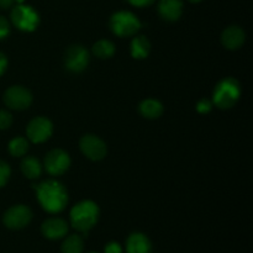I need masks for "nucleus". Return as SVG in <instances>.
<instances>
[{
    "label": "nucleus",
    "mask_w": 253,
    "mask_h": 253,
    "mask_svg": "<svg viewBox=\"0 0 253 253\" xmlns=\"http://www.w3.org/2000/svg\"><path fill=\"white\" fill-rule=\"evenodd\" d=\"M36 197L42 209L49 214H58L66 209L68 204V192L61 182L47 179L34 185Z\"/></svg>",
    "instance_id": "f257e3e1"
},
{
    "label": "nucleus",
    "mask_w": 253,
    "mask_h": 253,
    "mask_svg": "<svg viewBox=\"0 0 253 253\" xmlns=\"http://www.w3.org/2000/svg\"><path fill=\"white\" fill-rule=\"evenodd\" d=\"M99 216H100V210L96 203H94L93 200H82L72 208L69 220L73 229L78 232L86 234L95 226Z\"/></svg>",
    "instance_id": "f03ea898"
},
{
    "label": "nucleus",
    "mask_w": 253,
    "mask_h": 253,
    "mask_svg": "<svg viewBox=\"0 0 253 253\" xmlns=\"http://www.w3.org/2000/svg\"><path fill=\"white\" fill-rule=\"evenodd\" d=\"M241 95V85L232 77L225 78L216 84L212 94V104L221 110H227L235 106Z\"/></svg>",
    "instance_id": "7ed1b4c3"
},
{
    "label": "nucleus",
    "mask_w": 253,
    "mask_h": 253,
    "mask_svg": "<svg viewBox=\"0 0 253 253\" xmlns=\"http://www.w3.org/2000/svg\"><path fill=\"white\" fill-rule=\"evenodd\" d=\"M110 29L119 37L133 36L141 29V21L131 11L121 10L110 17Z\"/></svg>",
    "instance_id": "20e7f679"
},
{
    "label": "nucleus",
    "mask_w": 253,
    "mask_h": 253,
    "mask_svg": "<svg viewBox=\"0 0 253 253\" xmlns=\"http://www.w3.org/2000/svg\"><path fill=\"white\" fill-rule=\"evenodd\" d=\"M11 21L19 30L25 32H32L40 24V16L36 10L30 5L19 4L12 9Z\"/></svg>",
    "instance_id": "39448f33"
},
{
    "label": "nucleus",
    "mask_w": 253,
    "mask_h": 253,
    "mask_svg": "<svg viewBox=\"0 0 253 253\" xmlns=\"http://www.w3.org/2000/svg\"><path fill=\"white\" fill-rule=\"evenodd\" d=\"M32 220V211L26 205H14L5 211L2 222L10 230H21Z\"/></svg>",
    "instance_id": "423d86ee"
},
{
    "label": "nucleus",
    "mask_w": 253,
    "mask_h": 253,
    "mask_svg": "<svg viewBox=\"0 0 253 253\" xmlns=\"http://www.w3.org/2000/svg\"><path fill=\"white\" fill-rule=\"evenodd\" d=\"M89 52L82 44H72L64 56V66L72 73H82L89 64Z\"/></svg>",
    "instance_id": "0eeeda50"
},
{
    "label": "nucleus",
    "mask_w": 253,
    "mask_h": 253,
    "mask_svg": "<svg viewBox=\"0 0 253 253\" xmlns=\"http://www.w3.org/2000/svg\"><path fill=\"white\" fill-rule=\"evenodd\" d=\"M52 132H53V125L48 119L43 116L32 119L26 128L27 138L32 143L46 142L52 136Z\"/></svg>",
    "instance_id": "6e6552de"
},
{
    "label": "nucleus",
    "mask_w": 253,
    "mask_h": 253,
    "mask_svg": "<svg viewBox=\"0 0 253 253\" xmlns=\"http://www.w3.org/2000/svg\"><path fill=\"white\" fill-rule=\"evenodd\" d=\"M4 103L14 110H25L32 103V94L21 85H12L4 93Z\"/></svg>",
    "instance_id": "1a4fd4ad"
},
{
    "label": "nucleus",
    "mask_w": 253,
    "mask_h": 253,
    "mask_svg": "<svg viewBox=\"0 0 253 253\" xmlns=\"http://www.w3.org/2000/svg\"><path fill=\"white\" fill-rule=\"evenodd\" d=\"M71 166V157L66 151L54 148L47 153L44 158V167L51 175H62Z\"/></svg>",
    "instance_id": "9d476101"
},
{
    "label": "nucleus",
    "mask_w": 253,
    "mask_h": 253,
    "mask_svg": "<svg viewBox=\"0 0 253 253\" xmlns=\"http://www.w3.org/2000/svg\"><path fill=\"white\" fill-rule=\"evenodd\" d=\"M79 147L83 155L91 161H101L108 152L106 143L95 135H84L81 138Z\"/></svg>",
    "instance_id": "9b49d317"
},
{
    "label": "nucleus",
    "mask_w": 253,
    "mask_h": 253,
    "mask_svg": "<svg viewBox=\"0 0 253 253\" xmlns=\"http://www.w3.org/2000/svg\"><path fill=\"white\" fill-rule=\"evenodd\" d=\"M41 232L47 240L51 241L61 240L68 234V224L61 217H49L42 222Z\"/></svg>",
    "instance_id": "f8f14e48"
},
{
    "label": "nucleus",
    "mask_w": 253,
    "mask_h": 253,
    "mask_svg": "<svg viewBox=\"0 0 253 253\" xmlns=\"http://www.w3.org/2000/svg\"><path fill=\"white\" fill-rule=\"evenodd\" d=\"M245 40H246V34L241 27L236 25L226 27L221 34L222 46L230 51L241 48L242 44L245 43Z\"/></svg>",
    "instance_id": "ddd939ff"
},
{
    "label": "nucleus",
    "mask_w": 253,
    "mask_h": 253,
    "mask_svg": "<svg viewBox=\"0 0 253 253\" xmlns=\"http://www.w3.org/2000/svg\"><path fill=\"white\" fill-rule=\"evenodd\" d=\"M126 253H153V246L147 235L132 232L128 235L125 245Z\"/></svg>",
    "instance_id": "4468645a"
},
{
    "label": "nucleus",
    "mask_w": 253,
    "mask_h": 253,
    "mask_svg": "<svg viewBox=\"0 0 253 253\" xmlns=\"http://www.w3.org/2000/svg\"><path fill=\"white\" fill-rule=\"evenodd\" d=\"M183 12V0H160L158 14L166 21H177Z\"/></svg>",
    "instance_id": "2eb2a0df"
},
{
    "label": "nucleus",
    "mask_w": 253,
    "mask_h": 253,
    "mask_svg": "<svg viewBox=\"0 0 253 253\" xmlns=\"http://www.w3.org/2000/svg\"><path fill=\"white\" fill-rule=\"evenodd\" d=\"M140 114L146 119H158L163 114V105L161 101L156 100V99H146L138 106Z\"/></svg>",
    "instance_id": "dca6fc26"
},
{
    "label": "nucleus",
    "mask_w": 253,
    "mask_h": 253,
    "mask_svg": "<svg viewBox=\"0 0 253 253\" xmlns=\"http://www.w3.org/2000/svg\"><path fill=\"white\" fill-rule=\"evenodd\" d=\"M131 56L135 59L147 58L151 52V42L146 36H137L131 41Z\"/></svg>",
    "instance_id": "f3484780"
},
{
    "label": "nucleus",
    "mask_w": 253,
    "mask_h": 253,
    "mask_svg": "<svg viewBox=\"0 0 253 253\" xmlns=\"http://www.w3.org/2000/svg\"><path fill=\"white\" fill-rule=\"evenodd\" d=\"M21 172L27 179H37L42 174V165L37 158L29 156L21 161Z\"/></svg>",
    "instance_id": "a211bd4d"
},
{
    "label": "nucleus",
    "mask_w": 253,
    "mask_h": 253,
    "mask_svg": "<svg viewBox=\"0 0 253 253\" xmlns=\"http://www.w3.org/2000/svg\"><path fill=\"white\" fill-rule=\"evenodd\" d=\"M84 241L81 235H69L61 245L62 253H83Z\"/></svg>",
    "instance_id": "6ab92c4d"
},
{
    "label": "nucleus",
    "mask_w": 253,
    "mask_h": 253,
    "mask_svg": "<svg viewBox=\"0 0 253 253\" xmlns=\"http://www.w3.org/2000/svg\"><path fill=\"white\" fill-rule=\"evenodd\" d=\"M93 53L98 58L106 59L110 58L115 53V44L109 40H99L93 46Z\"/></svg>",
    "instance_id": "aec40b11"
},
{
    "label": "nucleus",
    "mask_w": 253,
    "mask_h": 253,
    "mask_svg": "<svg viewBox=\"0 0 253 253\" xmlns=\"http://www.w3.org/2000/svg\"><path fill=\"white\" fill-rule=\"evenodd\" d=\"M29 150V141L25 137H15L9 142V152L14 157H22Z\"/></svg>",
    "instance_id": "412c9836"
},
{
    "label": "nucleus",
    "mask_w": 253,
    "mask_h": 253,
    "mask_svg": "<svg viewBox=\"0 0 253 253\" xmlns=\"http://www.w3.org/2000/svg\"><path fill=\"white\" fill-rule=\"evenodd\" d=\"M10 174H11V169L10 166L4 161H0V188L4 187L9 180Z\"/></svg>",
    "instance_id": "4be33fe9"
},
{
    "label": "nucleus",
    "mask_w": 253,
    "mask_h": 253,
    "mask_svg": "<svg viewBox=\"0 0 253 253\" xmlns=\"http://www.w3.org/2000/svg\"><path fill=\"white\" fill-rule=\"evenodd\" d=\"M212 105H214V104H212L211 100H209V99H207V98H203L198 101L197 111L199 114H204L205 115V114H208L211 111Z\"/></svg>",
    "instance_id": "5701e85b"
},
{
    "label": "nucleus",
    "mask_w": 253,
    "mask_h": 253,
    "mask_svg": "<svg viewBox=\"0 0 253 253\" xmlns=\"http://www.w3.org/2000/svg\"><path fill=\"white\" fill-rule=\"evenodd\" d=\"M12 116L9 111L0 110V130H6L11 126Z\"/></svg>",
    "instance_id": "b1692460"
},
{
    "label": "nucleus",
    "mask_w": 253,
    "mask_h": 253,
    "mask_svg": "<svg viewBox=\"0 0 253 253\" xmlns=\"http://www.w3.org/2000/svg\"><path fill=\"white\" fill-rule=\"evenodd\" d=\"M10 34V24L4 16H0V40L5 39Z\"/></svg>",
    "instance_id": "393cba45"
},
{
    "label": "nucleus",
    "mask_w": 253,
    "mask_h": 253,
    "mask_svg": "<svg viewBox=\"0 0 253 253\" xmlns=\"http://www.w3.org/2000/svg\"><path fill=\"white\" fill-rule=\"evenodd\" d=\"M104 253H123V247L119 242L110 241L104 247Z\"/></svg>",
    "instance_id": "a878e982"
},
{
    "label": "nucleus",
    "mask_w": 253,
    "mask_h": 253,
    "mask_svg": "<svg viewBox=\"0 0 253 253\" xmlns=\"http://www.w3.org/2000/svg\"><path fill=\"white\" fill-rule=\"evenodd\" d=\"M131 5L137 7H145V6H150L151 4L155 2V0H127Z\"/></svg>",
    "instance_id": "bb28decb"
},
{
    "label": "nucleus",
    "mask_w": 253,
    "mask_h": 253,
    "mask_svg": "<svg viewBox=\"0 0 253 253\" xmlns=\"http://www.w3.org/2000/svg\"><path fill=\"white\" fill-rule=\"evenodd\" d=\"M7 68V58L4 53L0 52V77L5 73Z\"/></svg>",
    "instance_id": "cd10ccee"
},
{
    "label": "nucleus",
    "mask_w": 253,
    "mask_h": 253,
    "mask_svg": "<svg viewBox=\"0 0 253 253\" xmlns=\"http://www.w3.org/2000/svg\"><path fill=\"white\" fill-rule=\"evenodd\" d=\"M14 4V0H0V7L1 9H9Z\"/></svg>",
    "instance_id": "c85d7f7f"
},
{
    "label": "nucleus",
    "mask_w": 253,
    "mask_h": 253,
    "mask_svg": "<svg viewBox=\"0 0 253 253\" xmlns=\"http://www.w3.org/2000/svg\"><path fill=\"white\" fill-rule=\"evenodd\" d=\"M188 1L193 2V4H198V2H200V1H202V0H188Z\"/></svg>",
    "instance_id": "c756f323"
},
{
    "label": "nucleus",
    "mask_w": 253,
    "mask_h": 253,
    "mask_svg": "<svg viewBox=\"0 0 253 253\" xmlns=\"http://www.w3.org/2000/svg\"><path fill=\"white\" fill-rule=\"evenodd\" d=\"M14 1H16L17 4H24L25 0H14Z\"/></svg>",
    "instance_id": "7c9ffc66"
},
{
    "label": "nucleus",
    "mask_w": 253,
    "mask_h": 253,
    "mask_svg": "<svg viewBox=\"0 0 253 253\" xmlns=\"http://www.w3.org/2000/svg\"><path fill=\"white\" fill-rule=\"evenodd\" d=\"M89 253H98V252H89Z\"/></svg>",
    "instance_id": "2f4dec72"
}]
</instances>
